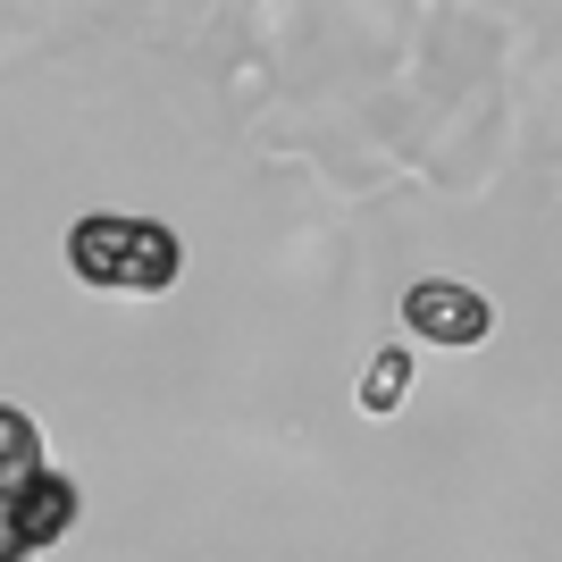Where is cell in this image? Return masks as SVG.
Returning a JSON list of instances; mask_svg holds the SVG:
<instances>
[{
  "label": "cell",
  "mask_w": 562,
  "mask_h": 562,
  "mask_svg": "<svg viewBox=\"0 0 562 562\" xmlns=\"http://www.w3.org/2000/svg\"><path fill=\"white\" fill-rule=\"evenodd\" d=\"M76 487L50 470L43 453V428L25 420L18 403H0V562H25L43 554V546H59L76 529Z\"/></svg>",
  "instance_id": "obj_1"
},
{
  "label": "cell",
  "mask_w": 562,
  "mask_h": 562,
  "mask_svg": "<svg viewBox=\"0 0 562 562\" xmlns=\"http://www.w3.org/2000/svg\"><path fill=\"white\" fill-rule=\"evenodd\" d=\"M68 278L93 285V294H168L186 278V244L160 218H76L68 227Z\"/></svg>",
  "instance_id": "obj_2"
},
{
  "label": "cell",
  "mask_w": 562,
  "mask_h": 562,
  "mask_svg": "<svg viewBox=\"0 0 562 562\" xmlns=\"http://www.w3.org/2000/svg\"><path fill=\"white\" fill-rule=\"evenodd\" d=\"M403 328L428 336V345H446V352H470V345L495 336V303L479 294V285L420 278V285H403Z\"/></svg>",
  "instance_id": "obj_3"
},
{
  "label": "cell",
  "mask_w": 562,
  "mask_h": 562,
  "mask_svg": "<svg viewBox=\"0 0 562 562\" xmlns=\"http://www.w3.org/2000/svg\"><path fill=\"white\" fill-rule=\"evenodd\" d=\"M403 386H412V345H386L370 370H361V412H395Z\"/></svg>",
  "instance_id": "obj_4"
}]
</instances>
